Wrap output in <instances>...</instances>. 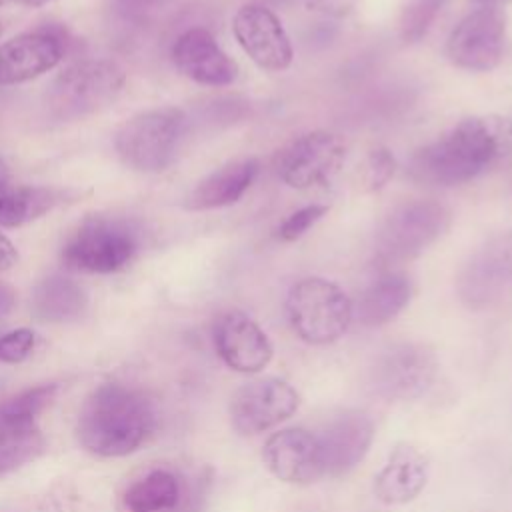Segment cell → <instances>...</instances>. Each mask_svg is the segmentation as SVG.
I'll return each instance as SVG.
<instances>
[{
  "label": "cell",
  "instance_id": "obj_1",
  "mask_svg": "<svg viewBox=\"0 0 512 512\" xmlns=\"http://www.w3.org/2000/svg\"><path fill=\"white\" fill-rule=\"evenodd\" d=\"M510 154L512 118L472 116L418 148L408 162V172L420 184L456 186L478 178Z\"/></svg>",
  "mask_w": 512,
  "mask_h": 512
},
{
  "label": "cell",
  "instance_id": "obj_2",
  "mask_svg": "<svg viewBox=\"0 0 512 512\" xmlns=\"http://www.w3.org/2000/svg\"><path fill=\"white\" fill-rule=\"evenodd\" d=\"M154 428L152 404L134 388L106 382L84 400L76 432L84 450L96 456H126Z\"/></svg>",
  "mask_w": 512,
  "mask_h": 512
},
{
  "label": "cell",
  "instance_id": "obj_3",
  "mask_svg": "<svg viewBox=\"0 0 512 512\" xmlns=\"http://www.w3.org/2000/svg\"><path fill=\"white\" fill-rule=\"evenodd\" d=\"M188 130V116L176 106L152 108L124 120L114 132V150L124 166L158 174L172 166Z\"/></svg>",
  "mask_w": 512,
  "mask_h": 512
},
{
  "label": "cell",
  "instance_id": "obj_4",
  "mask_svg": "<svg viewBox=\"0 0 512 512\" xmlns=\"http://www.w3.org/2000/svg\"><path fill=\"white\" fill-rule=\"evenodd\" d=\"M142 248V230L134 220L106 214L86 216L62 246L66 268L112 274L126 268Z\"/></svg>",
  "mask_w": 512,
  "mask_h": 512
},
{
  "label": "cell",
  "instance_id": "obj_5",
  "mask_svg": "<svg viewBox=\"0 0 512 512\" xmlns=\"http://www.w3.org/2000/svg\"><path fill=\"white\" fill-rule=\"evenodd\" d=\"M286 316L302 342L324 346L346 334L354 318V304L336 282L306 276L288 290Z\"/></svg>",
  "mask_w": 512,
  "mask_h": 512
},
{
  "label": "cell",
  "instance_id": "obj_6",
  "mask_svg": "<svg viewBox=\"0 0 512 512\" xmlns=\"http://www.w3.org/2000/svg\"><path fill=\"white\" fill-rule=\"evenodd\" d=\"M126 82L124 70L106 58L66 66L46 92L48 112L58 120H78L110 106Z\"/></svg>",
  "mask_w": 512,
  "mask_h": 512
},
{
  "label": "cell",
  "instance_id": "obj_7",
  "mask_svg": "<svg viewBox=\"0 0 512 512\" xmlns=\"http://www.w3.org/2000/svg\"><path fill=\"white\" fill-rule=\"evenodd\" d=\"M450 212L436 200H412L394 208L376 232V258L400 264L422 254L448 228Z\"/></svg>",
  "mask_w": 512,
  "mask_h": 512
},
{
  "label": "cell",
  "instance_id": "obj_8",
  "mask_svg": "<svg viewBox=\"0 0 512 512\" xmlns=\"http://www.w3.org/2000/svg\"><path fill=\"white\" fill-rule=\"evenodd\" d=\"M346 160L344 140L328 130H312L290 140L274 158L278 178L296 190L324 188Z\"/></svg>",
  "mask_w": 512,
  "mask_h": 512
},
{
  "label": "cell",
  "instance_id": "obj_9",
  "mask_svg": "<svg viewBox=\"0 0 512 512\" xmlns=\"http://www.w3.org/2000/svg\"><path fill=\"white\" fill-rule=\"evenodd\" d=\"M436 370L438 362L428 346L396 342L376 356L370 368V384L386 400H414L432 386Z\"/></svg>",
  "mask_w": 512,
  "mask_h": 512
},
{
  "label": "cell",
  "instance_id": "obj_10",
  "mask_svg": "<svg viewBox=\"0 0 512 512\" xmlns=\"http://www.w3.org/2000/svg\"><path fill=\"white\" fill-rule=\"evenodd\" d=\"M506 46V16L498 8L472 10L450 32L446 42L448 60L470 72L496 68Z\"/></svg>",
  "mask_w": 512,
  "mask_h": 512
},
{
  "label": "cell",
  "instance_id": "obj_11",
  "mask_svg": "<svg viewBox=\"0 0 512 512\" xmlns=\"http://www.w3.org/2000/svg\"><path fill=\"white\" fill-rule=\"evenodd\" d=\"M458 296L472 310L500 302L512 290V232L482 244L458 276Z\"/></svg>",
  "mask_w": 512,
  "mask_h": 512
},
{
  "label": "cell",
  "instance_id": "obj_12",
  "mask_svg": "<svg viewBox=\"0 0 512 512\" xmlns=\"http://www.w3.org/2000/svg\"><path fill=\"white\" fill-rule=\"evenodd\" d=\"M300 406V394L282 378L266 376L244 384L230 402L232 428L256 436L288 420Z\"/></svg>",
  "mask_w": 512,
  "mask_h": 512
},
{
  "label": "cell",
  "instance_id": "obj_13",
  "mask_svg": "<svg viewBox=\"0 0 512 512\" xmlns=\"http://www.w3.org/2000/svg\"><path fill=\"white\" fill-rule=\"evenodd\" d=\"M232 32L258 68L282 72L292 64V42L270 8L262 4H244L234 16Z\"/></svg>",
  "mask_w": 512,
  "mask_h": 512
},
{
  "label": "cell",
  "instance_id": "obj_14",
  "mask_svg": "<svg viewBox=\"0 0 512 512\" xmlns=\"http://www.w3.org/2000/svg\"><path fill=\"white\" fill-rule=\"evenodd\" d=\"M212 340L220 360L242 374L262 372L274 354L266 332L240 310H230L216 318Z\"/></svg>",
  "mask_w": 512,
  "mask_h": 512
},
{
  "label": "cell",
  "instance_id": "obj_15",
  "mask_svg": "<svg viewBox=\"0 0 512 512\" xmlns=\"http://www.w3.org/2000/svg\"><path fill=\"white\" fill-rule=\"evenodd\" d=\"M66 46L56 30L38 28L22 32L0 44V86H14L34 80L64 58Z\"/></svg>",
  "mask_w": 512,
  "mask_h": 512
},
{
  "label": "cell",
  "instance_id": "obj_16",
  "mask_svg": "<svg viewBox=\"0 0 512 512\" xmlns=\"http://www.w3.org/2000/svg\"><path fill=\"white\" fill-rule=\"evenodd\" d=\"M266 468L282 482L312 484L324 476L318 434L304 428L274 432L262 450Z\"/></svg>",
  "mask_w": 512,
  "mask_h": 512
},
{
  "label": "cell",
  "instance_id": "obj_17",
  "mask_svg": "<svg viewBox=\"0 0 512 512\" xmlns=\"http://www.w3.org/2000/svg\"><path fill=\"white\" fill-rule=\"evenodd\" d=\"M318 440L324 476L340 478L366 458L374 440V422L360 410H344L324 426Z\"/></svg>",
  "mask_w": 512,
  "mask_h": 512
},
{
  "label": "cell",
  "instance_id": "obj_18",
  "mask_svg": "<svg viewBox=\"0 0 512 512\" xmlns=\"http://www.w3.org/2000/svg\"><path fill=\"white\" fill-rule=\"evenodd\" d=\"M172 62L180 74L204 86H228L238 76L236 62L206 28H188L172 44Z\"/></svg>",
  "mask_w": 512,
  "mask_h": 512
},
{
  "label": "cell",
  "instance_id": "obj_19",
  "mask_svg": "<svg viewBox=\"0 0 512 512\" xmlns=\"http://www.w3.org/2000/svg\"><path fill=\"white\" fill-rule=\"evenodd\" d=\"M430 476L428 456L414 444H396L374 476V496L386 506H402L420 496Z\"/></svg>",
  "mask_w": 512,
  "mask_h": 512
},
{
  "label": "cell",
  "instance_id": "obj_20",
  "mask_svg": "<svg viewBox=\"0 0 512 512\" xmlns=\"http://www.w3.org/2000/svg\"><path fill=\"white\" fill-rule=\"evenodd\" d=\"M260 164L256 158L228 162L202 178L186 196L188 210H214L236 204L252 186Z\"/></svg>",
  "mask_w": 512,
  "mask_h": 512
},
{
  "label": "cell",
  "instance_id": "obj_21",
  "mask_svg": "<svg viewBox=\"0 0 512 512\" xmlns=\"http://www.w3.org/2000/svg\"><path fill=\"white\" fill-rule=\"evenodd\" d=\"M410 296L412 284L408 276L402 272L386 270L362 290L354 306V316L362 326H384L408 306Z\"/></svg>",
  "mask_w": 512,
  "mask_h": 512
},
{
  "label": "cell",
  "instance_id": "obj_22",
  "mask_svg": "<svg viewBox=\"0 0 512 512\" xmlns=\"http://www.w3.org/2000/svg\"><path fill=\"white\" fill-rule=\"evenodd\" d=\"M86 308V292L68 276L52 274L40 280L32 292V312L42 322H68Z\"/></svg>",
  "mask_w": 512,
  "mask_h": 512
},
{
  "label": "cell",
  "instance_id": "obj_23",
  "mask_svg": "<svg viewBox=\"0 0 512 512\" xmlns=\"http://www.w3.org/2000/svg\"><path fill=\"white\" fill-rule=\"evenodd\" d=\"M64 198L66 192L56 188L6 182L0 186V226L28 224L62 204Z\"/></svg>",
  "mask_w": 512,
  "mask_h": 512
},
{
  "label": "cell",
  "instance_id": "obj_24",
  "mask_svg": "<svg viewBox=\"0 0 512 512\" xmlns=\"http://www.w3.org/2000/svg\"><path fill=\"white\" fill-rule=\"evenodd\" d=\"M180 484L168 470H152L124 492L128 512H166L176 508Z\"/></svg>",
  "mask_w": 512,
  "mask_h": 512
},
{
  "label": "cell",
  "instance_id": "obj_25",
  "mask_svg": "<svg viewBox=\"0 0 512 512\" xmlns=\"http://www.w3.org/2000/svg\"><path fill=\"white\" fill-rule=\"evenodd\" d=\"M46 448V440L36 424L0 422V476L36 460Z\"/></svg>",
  "mask_w": 512,
  "mask_h": 512
},
{
  "label": "cell",
  "instance_id": "obj_26",
  "mask_svg": "<svg viewBox=\"0 0 512 512\" xmlns=\"http://www.w3.org/2000/svg\"><path fill=\"white\" fill-rule=\"evenodd\" d=\"M58 384H40L28 388L0 406V422L4 424H36V416L54 400Z\"/></svg>",
  "mask_w": 512,
  "mask_h": 512
},
{
  "label": "cell",
  "instance_id": "obj_27",
  "mask_svg": "<svg viewBox=\"0 0 512 512\" xmlns=\"http://www.w3.org/2000/svg\"><path fill=\"white\" fill-rule=\"evenodd\" d=\"M444 4L446 0H410L408 6L402 10L400 24H398L402 42L406 44L420 42L428 34L432 22L436 20Z\"/></svg>",
  "mask_w": 512,
  "mask_h": 512
},
{
  "label": "cell",
  "instance_id": "obj_28",
  "mask_svg": "<svg viewBox=\"0 0 512 512\" xmlns=\"http://www.w3.org/2000/svg\"><path fill=\"white\" fill-rule=\"evenodd\" d=\"M326 210H328V206H324V204H310V206H304V208L292 212L278 226L276 236L284 242H292V240L304 236L310 230V226H314L326 214Z\"/></svg>",
  "mask_w": 512,
  "mask_h": 512
},
{
  "label": "cell",
  "instance_id": "obj_29",
  "mask_svg": "<svg viewBox=\"0 0 512 512\" xmlns=\"http://www.w3.org/2000/svg\"><path fill=\"white\" fill-rule=\"evenodd\" d=\"M36 344V334L30 328H16L0 336V362L18 364L26 360Z\"/></svg>",
  "mask_w": 512,
  "mask_h": 512
},
{
  "label": "cell",
  "instance_id": "obj_30",
  "mask_svg": "<svg viewBox=\"0 0 512 512\" xmlns=\"http://www.w3.org/2000/svg\"><path fill=\"white\" fill-rule=\"evenodd\" d=\"M396 170L394 156L386 148H374L366 160V170H364V186L368 190H380L388 184Z\"/></svg>",
  "mask_w": 512,
  "mask_h": 512
},
{
  "label": "cell",
  "instance_id": "obj_31",
  "mask_svg": "<svg viewBox=\"0 0 512 512\" xmlns=\"http://www.w3.org/2000/svg\"><path fill=\"white\" fill-rule=\"evenodd\" d=\"M358 2L360 0H308V8L330 18H344L358 6Z\"/></svg>",
  "mask_w": 512,
  "mask_h": 512
},
{
  "label": "cell",
  "instance_id": "obj_32",
  "mask_svg": "<svg viewBox=\"0 0 512 512\" xmlns=\"http://www.w3.org/2000/svg\"><path fill=\"white\" fill-rule=\"evenodd\" d=\"M18 262V250L12 244V240L0 232V272H6L10 268H14Z\"/></svg>",
  "mask_w": 512,
  "mask_h": 512
},
{
  "label": "cell",
  "instance_id": "obj_33",
  "mask_svg": "<svg viewBox=\"0 0 512 512\" xmlns=\"http://www.w3.org/2000/svg\"><path fill=\"white\" fill-rule=\"evenodd\" d=\"M14 306V290L0 282V316H6Z\"/></svg>",
  "mask_w": 512,
  "mask_h": 512
},
{
  "label": "cell",
  "instance_id": "obj_34",
  "mask_svg": "<svg viewBox=\"0 0 512 512\" xmlns=\"http://www.w3.org/2000/svg\"><path fill=\"white\" fill-rule=\"evenodd\" d=\"M14 2H18L20 6H26V8H38V6H44L52 0H14Z\"/></svg>",
  "mask_w": 512,
  "mask_h": 512
},
{
  "label": "cell",
  "instance_id": "obj_35",
  "mask_svg": "<svg viewBox=\"0 0 512 512\" xmlns=\"http://www.w3.org/2000/svg\"><path fill=\"white\" fill-rule=\"evenodd\" d=\"M474 2L484 6V8H498V6H502V4H506L510 0H474Z\"/></svg>",
  "mask_w": 512,
  "mask_h": 512
},
{
  "label": "cell",
  "instance_id": "obj_36",
  "mask_svg": "<svg viewBox=\"0 0 512 512\" xmlns=\"http://www.w3.org/2000/svg\"><path fill=\"white\" fill-rule=\"evenodd\" d=\"M10 180V172H8V166H6V162L0 158V186L2 184H6Z\"/></svg>",
  "mask_w": 512,
  "mask_h": 512
},
{
  "label": "cell",
  "instance_id": "obj_37",
  "mask_svg": "<svg viewBox=\"0 0 512 512\" xmlns=\"http://www.w3.org/2000/svg\"><path fill=\"white\" fill-rule=\"evenodd\" d=\"M2 32H4V28H2V22H0V36H2Z\"/></svg>",
  "mask_w": 512,
  "mask_h": 512
},
{
  "label": "cell",
  "instance_id": "obj_38",
  "mask_svg": "<svg viewBox=\"0 0 512 512\" xmlns=\"http://www.w3.org/2000/svg\"><path fill=\"white\" fill-rule=\"evenodd\" d=\"M6 2H8V0H0V6H2V4H6Z\"/></svg>",
  "mask_w": 512,
  "mask_h": 512
}]
</instances>
